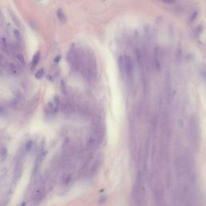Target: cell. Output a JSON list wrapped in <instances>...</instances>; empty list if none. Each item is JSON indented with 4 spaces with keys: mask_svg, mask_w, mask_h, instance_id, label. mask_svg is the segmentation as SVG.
Returning <instances> with one entry per match:
<instances>
[{
    "mask_svg": "<svg viewBox=\"0 0 206 206\" xmlns=\"http://www.w3.org/2000/svg\"><path fill=\"white\" fill-rule=\"evenodd\" d=\"M20 206H21V205H20Z\"/></svg>",
    "mask_w": 206,
    "mask_h": 206,
    "instance_id": "13",
    "label": "cell"
},
{
    "mask_svg": "<svg viewBox=\"0 0 206 206\" xmlns=\"http://www.w3.org/2000/svg\"><path fill=\"white\" fill-rule=\"evenodd\" d=\"M45 197H46V180L41 179L31 195V204L33 205H39L40 202L43 201Z\"/></svg>",
    "mask_w": 206,
    "mask_h": 206,
    "instance_id": "3",
    "label": "cell"
},
{
    "mask_svg": "<svg viewBox=\"0 0 206 206\" xmlns=\"http://www.w3.org/2000/svg\"><path fill=\"white\" fill-rule=\"evenodd\" d=\"M119 69L126 78L131 80L133 75V63L129 56H122L119 59Z\"/></svg>",
    "mask_w": 206,
    "mask_h": 206,
    "instance_id": "4",
    "label": "cell"
},
{
    "mask_svg": "<svg viewBox=\"0 0 206 206\" xmlns=\"http://www.w3.org/2000/svg\"><path fill=\"white\" fill-rule=\"evenodd\" d=\"M0 45H1V48H3V50L5 51L7 53H10V46H9L8 43H7V40L4 37H1L0 38Z\"/></svg>",
    "mask_w": 206,
    "mask_h": 206,
    "instance_id": "6",
    "label": "cell"
},
{
    "mask_svg": "<svg viewBox=\"0 0 206 206\" xmlns=\"http://www.w3.org/2000/svg\"><path fill=\"white\" fill-rule=\"evenodd\" d=\"M14 34H15V38H16V40L18 41H21V34H20V32L18 30V29H15L14 30Z\"/></svg>",
    "mask_w": 206,
    "mask_h": 206,
    "instance_id": "10",
    "label": "cell"
},
{
    "mask_svg": "<svg viewBox=\"0 0 206 206\" xmlns=\"http://www.w3.org/2000/svg\"><path fill=\"white\" fill-rule=\"evenodd\" d=\"M44 74H45V72H44V68H41V69H40L39 70H38L37 72H36V73H35V77L37 80H40V79H41V78H42L43 77H44Z\"/></svg>",
    "mask_w": 206,
    "mask_h": 206,
    "instance_id": "8",
    "label": "cell"
},
{
    "mask_svg": "<svg viewBox=\"0 0 206 206\" xmlns=\"http://www.w3.org/2000/svg\"><path fill=\"white\" fill-rule=\"evenodd\" d=\"M189 138L193 148L195 150H197L201 144V132H200L197 121L196 119H192L190 123Z\"/></svg>",
    "mask_w": 206,
    "mask_h": 206,
    "instance_id": "2",
    "label": "cell"
},
{
    "mask_svg": "<svg viewBox=\"0 0 206 206\" xmlns=\"http://www.w3.org/2000/svg\"><path fill=\"white\" fill-rule=\"evenodd\" d=\"M57 15L58 19L61 21V23H65L66 22V16L65 14L64 13V11H62V9H58L57 11Z\"/></svg>",
    "mask_w": 206,
    "mask_h": 206,
    "instance_id": "7",
    "label": "cell"
},
{
    "mask_svg": "<svg viewBox=\"0 0 206 206\" xmlns=\"http://www.w3.org/2000/svg\"><path fill=\"white\" fill-rule=\"evenodd\" d=\"M161 1H163L165 3H168V4H171V3H175V0H161Z\"/></svg>",
    "mask_w": 206,
    "mask_h": 206,
    "instance_id": "12",
    "label": "cell"
},
{
    "mask_svg": "<svg viewBox=\"0 0 206 206\" xmlns=\"http://www.w3.org/2000/svg\"><path fill=\"white\" fill-rule=\"evenodd\" d=\"M131 206H147L143 185V178L139 172L134 181L131 191Z\"/></svg>",
    "mask_w": 206,
    "mask_h": 206,
    "instance_id": "1",
    "label": "cell"
},
{
    "mask_svg": "<svg viewBox=\"0 0 206 206\" xmlns=\"http://www.w3.org/2000/svg\"><path fill=\"white\" fill-rule=\"evenodd\" d=\"M40 52H37V53H35V55L33 56L32 59H31V70H34L36 66L38 65L39 62H40Z\"/></svg>",
    "mask_w": 206,
    "mask_h": 206,
    "instance_id": "5",
    "label": "cell"
},
{
    "mask_svg": "<svg viewBox=\"0 0 206 206\" xmlns=\"http://www.w3.org/2000/svg\"><path fill=\"white\" fill-rule=\"evenodd\" d=\"M16 57H17L18 61H19V63L23 65H25V60H24V57H23V55L21 54V53H18L17 55H16Z\"/></svg>",
    "mask_w": 206,
    "mask_h": 206,
    "instance_id": "9",
    "label": "cell"
},
{
    "mask_svg": "<svg viewBox=\"0 0 206 206\" xmlns=\"http://www.w3.org/2000/svg\"><path fill=\"white\" fill-rule=\"evenodd\" d=\"M61 55H58L57 57L54 58V60H53V61L55 64H58L59 62L61 61Z\"/></svg>",
    "mask_w": 206,
    "mask_h": 206,
    "instance_id": "11",
    "label": "cell"
}]
</instances>
